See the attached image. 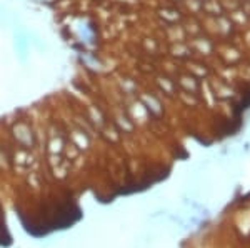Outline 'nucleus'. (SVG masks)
<instances>
[{
    "mask_svg": "<svg viewBox=\"0 0 250 248\" xmlns=\"http://www.w3.org/2000/svg\"><path fill=\"white\" fill-rule=\"evenodd\" d=\"M10 243H12V237H10L9 230H7V225H5V222H3V218L0 217V245L9 247Z\"/></svg>",
    "mask_w": 250,
    "mask_h": 248,
    "instance_id": "obj_2",
    "label": "nucleus"
},
{
    "mask_svg": "<svg viewBox=\"0 0 250 248\" xmlns=\"http://www.w3.org/2000/svg\"><path fill=\"white\" fill-rule=\"evenodd\" d=\"M29 47H30V42H29V35L27 32L20 30L19 34L15 32V50H17V57L22 63H27V58H29Z\"/></svg>",
    "mask_w": 250,
    "mask_h": 248,
    "instance_id": "obj_1",
    "label": "nucleus"
}]
</instances>
